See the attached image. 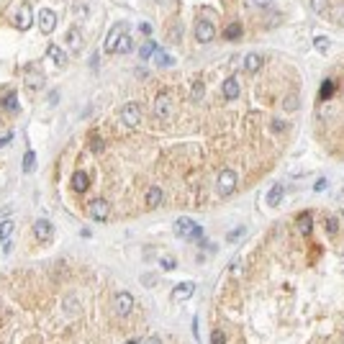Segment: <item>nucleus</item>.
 <instances>
[{
  "mask_svg": "<svg viewBox=\"0 0 344 344\" xmlns=\"http://www.w3.org/2000/svg\"><path fill=\"white\" fill-rule=\"evenodd\" d=\"M13 26L16 29H21V31H26V29H31V24H33V10H31V5L29 3H24V5H18V10L13 13Z\"/></svg>",
  "mask_w": 344,
  "mask_h": 344,
  "instance_id": "nucleus-1",
  "label": "nucleus"
},
{
  "mask_svg": "<svg viewBox=\"0 0 344 344\" xmlns=\"http://www.w3.org/2000/svg\"><path fill=\"white\" fill-rule=\"evenodd\" d=\"M121 121H123V126H129V129L139 126V121H142V108L136 106V103H126V106L121 108Z\"/></svg>",
  "mask_w": 344,
  "mask_h": 344,
  "instance_id": "nucleus-2",
  "label": "nucleus"
},
{
  "mask_svg": "<svg viewBox=\"0 0 344 344\" xmlns=\"http://www.w3.org/2000/svg\"><path fill=\"white\" fill-rule=\"evenodd\" d=\"M236 188V172L234 170H221L219 175V193L221 196H231Z\"/></svg>",
  "mask_w": 344,
  "mask_h": 344,
  "instance_id": "nucleus-3",
  "label": "nucleus"
},
{
  "mask_svg": "<svg viewBox=\"0 0 344 344\" xmlns=\"http://www.w3.org/2000/svg\"><path fill=\"white\" fill-rule=\"evenodd\" d=\"M87 213L93 216L95 221H108V213H111V208H108V203L103 201V198H95V201H90V205H87Z\"/></svg>",
  "mask_w": 344,
  "mask_h": 344,
  "instance_id": "nucleus-4",
  "label": "nucleus"
},
{
  "mask_svg": "<svg viewBox=\"0 0 344 344\" xmlns=\"http://www.w3.org/2000/svg\"><path fill=\"white\" fill-rule=\"evenodd\" d=\"M131 308H134V295L131 293H118L116 301H113V311L118 316H129Z\"/></svg>",
  "mask_w": 344,
  "mask_h": 344,
  "instance_id": "nucleus-5",
  "label": "nucleus"
},
{
  "mask_svg": "<svg viewBox=\"0 0 344 344\" xmlns=\"http://www.w3.org/2000/svg\"><path fill=\"white\" fill-rule=\"evenodd\" d=\"M193 33H196V39H198L201 44H208V41L216 36V29H213L211 21H198L196 29H193Z\"/></svg>",
  "mask_w": 344,
  "mask_h": 344,
  "instance_id": "nucleus-6",
  "label": "nucleus"
},
{
  "mask_svg": "<svg viewBox=\"0 0 344 344\" xmlns=\"http://www.w3.org/2000/svg\"><path fill=\"white\" fill-rule=\"evenodd\" d=\"M154 113L159 118H170L172 116V98L167 93H159L154 98Z\"/></svg>",
  "mask_w": 344,
  "mask_h": 344,
  "instance_id": "nucleus-7",
  "label": "nucleus"
},
{
  "mask_svg": "<svg viewBox=\"0 0 344 344\" xmlns=\"http://www.w3.org/2000/svg\"><path fill=\"white\" fill-rule=\"evenodd\" d=\"M39 29L44 33H52L57 29V13H54V10H49V8L41 10V13H39Z\"/></svg>",
  "mask_w": 344,
  "mask_h": 344,
  "instance_id": "nucleus-8",
  "label": "nucleus"
},
{
  "mask_svg": "<svg viewBox=\"0 0 344 344\" xmlns=\"http://www.w3.org/2000/svg\"><path fill=\"white\" fill-rule=\"evenodd\" d=\"M193 293H196V283H180V285L172 288V298H175V301H188Z\"/></svg>",
  "mask_w": 344,
  "mask_h": 344,
  "instance_id": "nucleus-9",
  "label": "nucleus"
},
{
  "mask_svg": "<svg viewBox=\"0 0 344 344\" xmlns=\"http://www.w3.org/2000/svg\"><path fill=\"white\" fill-rule=\"evenodd\" d=\"M33 234H36L39 242H49L52 234H54V226L49 221H36V224H33Z\"/></svg>",
  "mask_w": 344,
  "mask_h": 344,
  "instance_id": "nucleus-10",
  "label": "nucleus"
},
{
  "mask_svg": "<svg viewBox=\"0 0 344 344\" xmlns=\"http://www.w3.org/2000/svg\"><path fill=\"white\" fill-rule=\"evenodd\" d=\"M134 49V39L129 36V33H121V36L113 41V52L116 54H129Z\"/></svg>",
  "mask_w": 344,
  "mask_h": 344,
  "instance_id": "nucleus-11",
  "label": "nucleus"
},
{
  "mask_svg": "<svg viewBox=\"0 0 344 344\" xmlns=\"http://www.w3.org/2000/svg\"><path fill=\"white\" fill-rule=\"evenodd\" d=\"M87 188H90V175H87V172H83V170L75 172V175H72V190L75 193H85Z\"/></svg>",
  "mask_w": 344,
  "mask_h": 344,
  "instance_id": "nucleus-12",
  "label": "nucleus"
},
{
  "mask_svg": "<svg viewBox=\"0 0 344 344\" xmlns=\"http://www.w3.org/2000/svg\"><path fill=\"white\" fill-rule=\"evenodd\" d=\"M221 93H224V98H236L239 95V80L236 77H226L224 80V85H221Z\"/></svg>",
  "mask_w": 344,
  "mask_h": 344,
  "instance_id": "nucleus-13",
  "label": "nucleus"
},
{
  "mask_svg": "<svg viewBox=\"0 0 344 344\" xmlns=\"http://www.w3.org/2000/svg\"><path fill=\"white\" fill-rule=\"evenodd\" d=\"M295 226H298V231H301V234H311L314 231V219H311V213H301V216H298V219H295Z\"/></svg>",
  "mask_w": 344,
  "mask_h": 344,
  "instance_id": "nucleus-14",
  "label": "nucleus"
},
{
  "mask_svg": "<svg viewBox=\"0 0 344 344\" xmlns=\"http://www.w3.org/2000/svg\"><path fill=\"white\" fill-rule=\"evenodd\" d=\"M67 47H70L72 52L83 49V36H80L77 29H70V31H67Z\"/></svg>",
  "mask_w": 344,
  "mask_h": 344,
  "instance_id": "nucleus-15",
  "label": "nucleus"
},
{
  "mask_svg": "<svg viewBox=\"0 0 344 344\" xmlns=\"http://www.w3.org/2000/svg\"><path fill=\"white\" fill-rule=\"evenodd\" d=\"M244 70H247V72L262 70V57H259V54H247V57H244Z\"/></svg>",
  "mask_w": 344,
  "mask_h": 344,
  "instance_id": "nucleus-16",
  "label": "nucleus"
},
{
  "mask_svg": "<svg viewBox=\"0 0 344 344\" xmlns=\"http://www.w3.org/2000/svg\"><path fill=\"white\" fill-rule=\"evenodd\" d=\"M49 57H52V62H54L57 67H62V64L67 62V52H64L62 47H57V44H52V47H49Z\"/></svg>",
  "mask_w": 344,
  "mask_h": 344,
  "instance_id": "nucleus-17",
  "label": "nucleus"
},
{
  "mask_svg": "<svg viewBox=\"0 0 344 344\" xmlns=\"http://www.w3.org/2000/svg\"><path fill=\"white\" fill-rule=\"evenodd\" d=\"M26 87L29 90H41L44 87V75L41 72H29L26 75Z\"/></svg>",
  "mask_w": 344,
  "mask_h": 344,
  "instance_id": "nucleus-18",
  "label": "nucleus"
},
{
  "mask_svg": "<svg viewBox=\"0 0 344 344\" xmlns=\"http://www.w3.org/2000/svg\"><path fill=\"white\" fill-rule=\"evenodd\" d=\"M280 201H283V185H272L270 188V193H267V205H280Z\"/></svg>",
  "mask_w": 344,
  "mask_h": 344,
  "instance_id": "nucleus-19",
  "label": "nucleus"
},
{
  "mask_svg": "<svg viewBox=\"0 0 344 344\" xmlns=\"http://www.w3.org/2000/svg\"><path fill=\"white\" fill-rule=\"evenodd\" d=\"M193 226H196V224H193L190 219H185V216L175 221V229H177V234H180V236H188V234L193 231Z\"/></svg>",
  "mask_w": 344,
  "mask_h": 344,
  "instance_id": "nucleus-20",
  "label": "nucleus"
},
{
  "mask_svg": "<svg viewBox=\"0 0 344 344\" xmlns=\"http://www.w3.org/2000/svg\"><path fill=\"white\" fill-rule=\"evenodd\" d=\"M159 201H162V190H159V188H149V193H146V203L152 205V208H157Z\"/></svg>",
  "mask_w": 344,
  "mask_h": 344,
  "instance_id": "nucleus-21",
  "label": "nucleus"
},
{
  "mask_svg": "<svg viewBox=\"0 0 344 344\" xmlns=\"http://www.w3.org/2000/svg\"><path fill=\"white\" fill-rule=\"evenodd\" d=\"M123 33V24H118V26H113V31L108 33V39H106V49L108 52H113V41H116L118 36Z\"/></svg>",
  "mask_w": 344,
  "mask_h": 344,
  "instance_id": "nucleus-22",
  "label": "nucleus"
},
{
  "mask_svg": "<svg viewBox=\"0 0 344 344\" xmlns=\"http://www.w3.org/2000/svg\"><path fill=\"white\" fill-rule=\"evenodd\" d=\"M3 108L10 111V113H16V111H18V95H16V93H8V95L3 98Z\"/></svg>",
  "mask_w": 344,
  "mask_h": 344,
  "instance_id": "nucleus-23",
  "label": "nucleus"
},
{
  "mask_svg": "<svg viewBox=\"0 0 344 344\" xmlns=\"http://www.w3.org/2000/svg\"><path fill=\"white\" fill-rule=\"evenodd\" d=\"M13 221H3V224H0V242H8V239H10V234H13Z\"/></svg>",
  "mask_w": 344,
  "mask_h": 344,
  "instance_id": "nucleus-24",
  "label": "nucleus"
},
{
  "mask_svg": "<svg viewBox=\"0 0 344 344\" xmlns=\"http://www.w3.org/2000/svg\"><path fill=\"white\" fill-rule=\"evenodd\" d=\"M33 167H36V152H29L24 154V172H33Z\"/></svg>",
  "mask_w": 344,
  "mask_h": 344,
  "instance_id": "nucleus-25",
  "label": "nucleus"
},
{
  "mask_svg": "<svg viewBox=\"0 0 344 344\" xmlns=\"http://www.w3.org/2000/svg\"><path fill=\"white\" fill-rule=\"evenodd\" d=\"M157 49H159V47H157L154 41H146L144 47L139 49V57H142V59H149V57H154V52H157Z\"/></svg>",
  "mask_w": 344,
  "mask_h": 344,
  "instance_id": "nucleus-26",
  "label": "nucleus"
},
{
  "mask_svg": "<svg viewBox=\"0 0 344 344\" xmlns=\"http://www.w3.org/2000/svg\"><path fill=\"white\" fill-rule=\"evenodd\" d=\"M224 36H226L229 41H231V39H239V36H242V26H239V24H229L226 31H224Z\"/></svg>",
  "mask_w": 344,
  "mask_h": 344,
  "instance_id": "nucleus-27",
  "label": "nucleus"
},
{
  "mask_svg": "<svg viewBox=\"0 0 344 344\" xmlns=\"http://www.w3.org/2000/svg\"><path fill=\"white\" fill-rule=\"evenodd\" d=\"M154 62H157L159 67H167V64H172V57H167L162 49H157V52H154Z\"/></svg>",
  "mask_w": 344,
  "mask_h": 344,
  "instance_id": "nucleus-28",
  "label": "nucleus"
},
{
  "mask_svg": "<svg viewBox=\"0 0 344 344\" xmlns=\"http://www.w3.org/2000/svg\"><path fill=\"white\" fill-rule=\"evenodd\" d=\"M314 47H316L318 52H329V47H331V41H329L326 36H316V39H314Z\"/></svg>",
  "mask_w": 344,
  "mask_h": 344,
  "instance_id": "nucleus-29",
  "label": "nucleus"
},
{
  "mask_svg": "<svg viewBox=\"0 0 344 344\" xmlns=\"http://www.w3.org/2000/svg\"><path fill=\"white\" fill-rule=\"evenodd\" d=\"M331 21H334V24H342V26H344V3H339V5L334 8V13H331Z\"/></svg>",
  "mask_w": 344,
  "mask_h": 344,
  "instance_id": "nucleus-30",
  "label": "nucleus"
},
{
  "mask_svg": "<svg viewBox=\"0 0 344 344\" xmlns=\"http://www.w3.org/2000/svg\"><path fill=\"white\" fill-rule=\"evenodd\" d=\"M324 226H326V234H337V229H339V221L334 219V216H326Z\"/></svg>",
  "mask_w": 344,
  "mask_h": 344,
  "instance_id": "nucleus-31",
  "label": "nucleus"
},
{
  "mask_svg": "<svg viewBox=\"0 0 344 344\" xmlns=\"http://www.w3.org/2000/svg\"><path fill=\"white\" fill-rule=\"evenodd\" d=\"M331 93H334V83L331 80H324V85H321V98H331Z\"/></svg>",
  "mask_w": 344,
  "mask_h": 344,
  "instance_id": "nucleus-32",
  "label": "nucleus"
},
{
  "mask_svg": "<svg viewBox=\"0 0 344 344\" xmlns=\"http://www.w3.org/2000/svg\"><path fill=\"white\" fill-rule=\"evenodd\" d=\"M203 90H205L203 83H193V87H190V98H193V100H201V98H203Z\"/></svg>",
  "mask_w": 344,
  "mask_h": 344,
  "instance_id": "nucleus-33",
  "label": "nucleus"
},
{
  "mask_svg": "<svg viewBox=\"0 0 344 344\" xmlns=\"http://www.w3.org/2000/svg\"><path fill=\"white\" fill-rule=\"evenodd\" d=\"M242 236H244V226H239L236 231H229V236H226V239H229V242L234 244V242H239V239H242Z\"/></svg>",
  "mask_w": 344,
  "mask_h": 344,
  "instance_id": "nucleus-34",
  "label": "nucleus"
},
{
  "mask_svg": "<svg viewBox=\"0 0 344 344\" xmlns=\"http://www.w3.org/2000/svg\"><path fill=\"white\" fill-rule=\"evenodd\" d=\"M211 344H226V334H224V331H219V329H216L213 334H211Z\"/></svg>",
  "mask_w": 344,
  "mask_h": 344,
  "instance_id": "nucleus-35",
  "label": "nucleus"
},
{
  "mask_svg": "<svg viewBox=\"0 0 344 344\" xmlns=\"http://www.w3.org/2000/svg\"><path fill=\"white\" fill-rule=\"evenodd\" d=\"M311 8L316 10V13H321V10L329 8V0H311Z\"/></svg>",
  "mask_w": 344,
  "mask_h": 344,
  "instance_id": "nucleus-36",
  "label": "nucleus"
},
{
  "mask_svg": "<svg viewBox=\"0 0 344 344\" xmlns=\"http://www.w3.org/2000/svg\"><path fill=\"white\" fill-rule=\"evenodd\" d=\"M159 262H162V270H175V267H177V262L172 259V257H162Z\"/></svg>",
  "mask_w": 344,
  "mask_h": 344,
  "instance_id": "nucleus-37",
  "label": "nucleus"
},
{
  "mask_svg": "<svg viewBox=\"0 0 344 344\" xmlns=\"http://www.w3.org/2000/svg\"><path fill=\"white\" fill-rule=\"evenodd\" d=\"M142 285H144V288H154V285H157V278H154V275H144V278H142Z\"/></svg>",
  "mask_w": 344,
  "mask_h": 344,
  "instance_id": "nucleus-38",
  "label": "nucleus"
},
{
  "mask_svg": "<svg viewBox=\"0 0 344 344\" xmlns=\"http://www.w3.org/2000/svg\"><path fill=\"white\" fill-rule=\"evenodd\" d=\"M298 108V95H288V100H285V111H293Z\"/></svg>",
  "mask_w": 344,
  "mask_h": 344,
  "instance_id": "nucleus-39",
  "label": "nucleus"
},
{
  "mask_svg": "<svg viewBox=\"0 0 344 344\" xmlns=\"http://www.w3.org/2000/svg\"><path fill=\"white\" fill-rule=\"evenodd\" d=\"M188 239H203V229L201 226H193V231L188 234Z\"/></svg>",
  "mask_w": 344,
  "mask_h": 344,
  "instance_id": "nucleus-40",
  "label": "nucleus"
},
{
  "mask_svg": "<svg viewBox=\"0 0 344 344\" xmlns=\"http://www.w3.org/2000/svg\"><path fill=\"white\" fill-rule=\"evenodd\" d=\"M139 31H142V33H146V36H149V33H152V24H146V21H144V24L139 26Z\"/></svg>",
  "mask_w": 344,
  "mask_h": 344,
  "instance_id": "nucleus-41",
  "label": "nucleus"
},
{
  "mask_svg": "<svg viewBox=\"0 0 344 344\" xmlns=\"http://www.w3.org/2000/svg\"><path fill=\"white\" fill-rule=\"evenodd\" d=\"M144 344H162V339H159V337H149Z\"/></svg>",
  "mask_w": 344,
  "mask_h": 344,
  "instance_id": "nucleus-42",
  "label": "nucleus"
},
{
  "mask_svg": "<svg viewBox=\"0 0 344 344\" xmlns=\"http://www.w3.org/2000/svg\"><path fill=\"white\" fill-rule=\"evenodd\" d=\"M10 139H13V134H10V131H8V136H3V139H0V146H5V144H8Z\"/></svg>",
  "mask_w": 344,
  "mask_h": 344,
  "instance_id": "nucleus-43",
  "label": "nucleus"
},
{
  "mask_svg": "<svg viewBox=\"0 0 344 344\" xmlns=\"http://www.w3.org/2000/svg\"><path fill=\"white\" fill-rule=\"evenodd\" d=\"M272 0H255V5H259V8H265V5H270Z\"/></svg>",
  "mask_w": 344,
  "mask_h": 344,
  "instance_id": "nucleus-44",
  "label": "nucleus"
},
{
  "mask_svg": "<svg viewBox=\"0 0 344 344\" xmlns=\"http://www.w3.org/2000/svg\"><path fill=\"white\" fill-rule=\"evenodd\" d=\"M126 344H136V342H126Z\"/></svg>",
  "mask_w": 344,
  "mask_h": 344,
  "instance_id": "nucleus-45",
  "label": "nucleus"
}]
</instances>
